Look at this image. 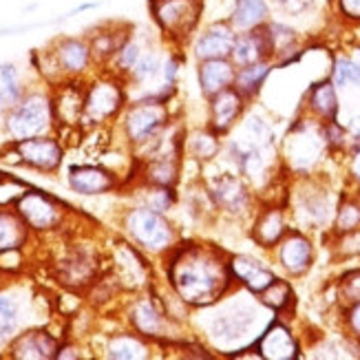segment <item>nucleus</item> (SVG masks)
Listing matches in <instances>:
<instances>
[{
    "label": "nucleus",
    "instance_id": "nucleus-11",
    "mask_svg": "<svg viewBox=\"0 0 360 360\" xmlns=\"http://www.w3.org/2000/svg\"><path fill=\"white\" fill-rule=\"evenodd\" d=\"M245 98L239 93L237 86H230L217 96L210 98V115H208V129L217 135H228L232 129H237L239 117L243 115Z\"/></svg>",
    "mask_w": 360,
    "mask_h": 360
},
{
    "label": "nucleus",
    "instance_id": "nucleus-25",
    "mask_svg": "<svg viewBox=\"0 0 360 360\" xmlns=\"http://www.w3.org/2000/svg\"><path fill=\"white\" fill-rule=\"evenodd\" d=\"M241 146L250 148H272L274 146V129L272 124L259 113H248L239 124V135L232 139Z\"/></svg>",
    "mask_w": 360,
    "mask_h": 360
},
{
    "label": "nucleus",
    "instance_id": "nucleus-46",
    "mask_svg": "<svg viewBox=\"0 0 360 360\" xmlns=\"http://www.w3.org/2000/svg\"><path fill=\"white\" fill-rule=\"evenodd\" d=\"M338 250L342 255H347V257H356L360 255V228L358 230H352V232H345V234H340V245Z\"/></svg>",
    "mask_w": 360,
    "mask_h": 360
},
{
    "label": "nucleus",
    "instance_id": "nucleus-1",
    "mask_svg": "<svg viewBox=\"0 0 360 360\" xmlns=\"http://www.w3.org/2000/svg\"><path fill=\"white\" fill-rule=\"evenodd\" d=\"M168 281L188 307H210L228 296L234 276L221 250L184 243L168 259Z\"/></svg>",
    "mask_w": 360,
    "mask_h": 360
},
{
    "label": "nucleus",
    "instance_id": "nucleus-8",
    "mask_svg": "<svg viewBox=\"0 0 360 360\" xmlns=\"http://www.w3.org/2000/svg\"><path fill=\"white\" fill-rule=\"evenodd\" d=\"M210 197L214 208L230 217H241L252 208V193L239 173H224L210 184Z\"/></svg>",
    "mask_w": 360,
    "mask_h": 360
},
{
    "label": "nucleus",
    "instance_id": "nucleus-26",
    "mask_svg": "<svg viewBox=\"0 0 360 360\" xmlns=\"http://www.w3.org/2000/svg\"><path fill=\"white\" fill-rule=\"evenodd\" d=\"M11 356L13 358H56L58 356V345L53 336L46 332H27L20 334L11 345Z\"/></svg>",
    "mask_w": 360,
    "mask_h": 360
},
{
    "label": "nucleus",
    "instance_id": "nucleus-16",
    "mask_svg": "<svg viewBox=\"0 0 360 360\" xmlns=\"http://www.w3.org/2000/svg\"><path fill=\"white\" fill-rule=\"evenodd\" d=\"M237 77V67L230 58H214L197 62V82L203 93V98H212L230 86H234Z\"/></svg>",
    "mask_w": 360,
    "mask_h": 360
},
{
    "label": "nucleus",
    "instance_id": "nucleus-15",
    "mask_svg": "<svg viewBox=\"0 0 360 360\" xmlns=\"http://www.w3.org/2000/svg\"><path fill=\"white\" fill-rule=\"evenodd\" d=\"M230 60L234 62V67L237 69L257 65V62H263V60H272V46H270L268 34H265V25L259 29H252V31L237 34Z\"/></svg>",
    "mask_w": 360,
    "mask_h": 360
},
{
    "label": "nucleus",
    "instance_id": "nucleus-28",
    "mask_svg": "<svg viewBox=\"0 0 360 360\" xmlns=\"http://www.w3.org/2000/svg\"><path fill=\"white\" fill-rule=\"evenodd\" d=\"M133 327L142 334V336H164L166 330V319H164V311L160 307H155L153 301H139L133 307Z\"/></svg>",
    "mask_w": 360,
    "mask_h": 360
},
{
    "label": "nucleus",
    "instance_id": "nucleus-13",
    "mask_svg": "<svg viewBox=\"0 0 360 360\" xmlns=\"http://www.w3.org/2000/svg\"><path fill=\"white\" fill-rule=\"evenodd\" d=\"M323 144L325 139L321 127L314 129L311 124H299L288 142V160L294 164L296 170H305L316 162Z\"/></svg>",
    "mask_w": 360,
    "mask_h": 360
},
{
    "label": "nucleus",
    "instance_id": "nucleus-50",
    "mask_svg": "<svg viewBox=\"0 0 360 360\" xmlns=\"http://www.w3.org/2000/svg\"><path fill=\"white\" fill-rule=\"evenodd\" d=\"M358 49H360V40H358Z\"/></svg>",
    "mask_w": 360,
    "mask_h": 360
},
{
    "label": "nucleus",
    "instance_id": "nucleus-5",
    "mask_svg": "<svg viewBox=\"0 0 360 360\" xmlns=\"http://www.w3.org/2000/svg\"><path fill=\"white\" fill-rule=\"evenodd\" d=\"M53 102L42 93H31L20 98V102L11 106L7 115V131L13 139L38 137L51 127Z\"/></svg>",
    "mask_w": 360,
    "mask_h": 360
},
{
    "label": "nucleus",
    "instance_id": "nucleus-42",
    "mask_svg": "<svg viewBox=\"0 0 360 360\" xmlns=\"http://www.w3.org/2000/svg\"><path fill=\"white\" fill-rule=\"evenodd\" d=\"M144 56V51H142V44H139L135 38H129L127 42L122 44V49L115 53V65H117V69L120 71H124V73H131V69L137 65V60Z\"/></svg>",
    "mask_w": 360,
    "mask_h": 360
},
{
    "label": "nucleus",
    "instance_id": "nucleus-36",
    "mask_svg": "<svg viewBox=\"0 0 360 360\" xmlns=\"http://www.w3.org/2000/svg\"><path fill=\"white\" fill-rule=\"evenodd\" d=\"M22 98V86H20V77L13 65L5 62L0 65V106H15Z\"/></svg>",
    "mask_w": 360,
    "mask_h": 360
},
{
    "label": "nucleus",
    "instance_id": "nucleus-35",
    "mask_svg": "<svg viewBox=\"0 0 360 360\" xmlns=\"http://www.w3.org/2000/svg\"><path fill=\"white\" fill-rule=\"evenodd\" d=\"M294 301V292H292V285L288 283V281L278 278L274 283H270L268 288H265L261 294H259V303L263 307H268L272 311H283L288 309V305Z\"/></svg>",
    "mask_w": 360,
    "mask_h": 360
},
{
    "label": "nucleus",
    "instance_id": "nucleus-14",
    "mask_svg": "<svg viewBox=\"0 0 360 360\" xmlns=\"http://www.w3.org/2000/svg\"><path fill=\"white\" fill-rule=\"evenodd\" d=\"M15 212L31 230H49L60 221V208L42 193H25L15 203Z\"/></svg>",
    "mask_w": 360,
    "mask_h": 360
},
{
    "label": "nucleus",
    "instance_id": "nucleus-49",
    "mask_svg": "<svg viewBox=\"0 0 360 360\" xmlns=\"http://www.w3.org/2000/svg\"><path fill=\"white\" fill-rule=\"evenodd\" d=\"M349 133L354 135V139L358 142V139H360V115L352 120V124H349Z\"/></svg>",
    "mask_w": 360,
    "mask_h": 360
},
{
    "label": "nucleus",
    "instance_id": "nucleus-21",
    "mask_svg": "<svg viewBox=\"0 0 360 360\" xmlns=\"http://www.w3.org/2000/svg\"><path fill=\"white\" fill-rule=\"evenodd\" d=\"M53 60H56V67L62 73L80 75L89 69L91 60H93L91 44L80 38H62L56 42Z\"/></svg>",
    "mask_w": 360,
    "mask_h": 360
},
{
    "label": "nucleus",
    "instance_id": "nucleus-27",
    "mask_svg": "<svg viewBox=\"0 0 360 360\" xmlns=\"http://www.w3.org/2000/svg\"><path fill=\"white\" fill-rule=\"evenodd\" d=\"M274 69H276V62H272V60H263V62H257V65L241 67V69H237L234 86L239 89V93L245 100L257 98Z\"/></svg>",
    "mask_w": 360,
    "mask_h": 360
},
{
    "label": "nucleus",
    "instance_id": "nucleus-51",
    "mask_svg": "<svg viewBox=\"0 0 360 360\" xmlns=\"http://www.w3.org/2000/svg\"><path fill=\"white\" fill-rule=\"evenodd\" d=\"M327 3H330V5H332V0H327Z\"/></svg>",
    "mask_w": 360,
    "mask_h": 360
},
{
    "label": "nucleus",
    "instance_id": "nucleus-47",
    "mask_svg": "<svg viewBox=\"0 0 360 360\" xmlns=\"http://www.w3.org/2000/svg\"><path fill=\"white\" fill-rule=\"evenodd\" d=\"M347 323H349V330L360 338V301L347 307Z\"/></svg>",
    "mask_w": 360,
    "mask_h": 360
},
{
    "label": "nucleus",
    "instance_id": "nucleus-24",
    "mask_svg": "<svg viewBox=\"0 0 360 360\" xmlns=\"http://www.w3.org/2000/svg\"><path fill=\"white\" fill-rule=\"evenodd\" d=\"M69 186L80 195H102L115 186V177L100 166H71Z\"/></svg>",
    "mask_w": 360,
    "mask_h": 360
},
{
    "label": "nucleus",
    "instance_id": "nucleus-17",
    "mask_svg": "<svg viewBox=\"0 0 360 360\" xmlns=\"http://www.w3.org/2000/svg\"><path fill=\"white\" fill-rule=\"evenodd\" d=\"M257 349L261 358L268 360H294L299 356V342L288 325L276 321L270 327H265L263 334L257 338Z\"/></svg>",
    "mask_w": 360,
    "mask_h": 360
},
{
    "label": "nucleus",
    "instance_id": "nucleus-41",
    "mask_svg": "<svg viewBox=\"0 0 360 360\" xmlns=\"http://www.w3.org/2000/svg\"><path fill=\"white\" fill-rule=\"evenodd\" d=\"M18 325V305L13 299L0 294V342L7 340Z\"/></svg>",
    "mask_w": 360,
    "mask_h": 360
},
{
    "label": "nucleus",
    "instance_id": "nucleus-44",
    "mask_svg": "<svg viewBox=\"0 0 360 360\" xmlns=\"http://www.w3.org/2000/svg\"><path fill=\"white\" fill-rule=\"evenodd\" d=\"M334 13L347 27H360V0H332Z\"/></svg>",
    "mask_w": 360,
    "mask_h": 360
},
{
    "label": "nucleus",
    "instance_id": "nucleus-19",
    "mask_svg": "<svg viewBox=\"0 0 360 360\" xmlns=\"http://www.w3.org/2000/svg\"><path fill=\"white\" fill-rule=\"evenodd\" d=\"M296 217L307 228H321L330 221L332 217V199L327 191L319 186L305 188L296 197Z\"/></svg>",
    "mask_w": 360,
    "mask_h": 360
},
{
    "label": "nucleus",
    "instance_id": "nucleus-2",
    "mask_svg": "<svg viewBox=\"0 0 360 360\" xmlns=\"http://www.w3.org/2000/svg\"><path fill=\"white\" fill-rule=\"evenodd\" d=\"M208 319V336L219 349L239 347L255 336L259 323V309L245 299L217 301Z\"/></svg>",
    "mask_w": 360,
    "mask_h": 360
},
{
    "label": "nucleus",
    "instance_id": "nucleus-33",
    "mask_svg": "<svg viewBox=\"0 0 360 360\" xmlns=\"http://www.w3.org/2000/svg\"><path fill=\"white\" fill-rule=\"evenodd\" d=\"M106 356L115 360H142L148 358V347L133 334H120L108 342Z\"/></svg>",
    "mask_w": 360,
    "mask_h": 360
},
{
    "label": "nucleus",
    "instance_id": "nucleus-9",
    "mask_svg": "<svg viewBox=\"0 0 360 360\" xmlns=\"http://www.w3.org/2000/svg\"><path fill=\"white\" fill-rule=\"evenodd\" d=\"M13 153L20 158L22 164L42 170V173H53L62 164V146L53 137H27V139H13Z\"/></svg>",
    "mask_w": 360,
    "mask_h": 360
},
{
    "label": "nucleus",
    "instance_id": "nucleus-12",
    "mask_svg": "<svg viewBox=\"0 0 360 360\" xmlns=\"http://www.w3.org/2000/svg\"><path fill=\"white\" fill-rule=\"evenodd\" d=\"M124 104L122 86L113 80L96 82L84 93V120L86 122H104L113 117Z\"/></svg>",
    "mask_w": 360,
    "mask_h": 360
},
{
    "label": "nucleus",
    "instance_id": "nucleus-32",
    "mask_svg": "<svg viewBox=\"0 0 360 360\" xmlns=\"http://www.w3.org/2000/svg\"><path fill=\"white\" fill-rule=\"evenodd\" d=\"M270 5L274 13L292 22V20L309 18L311 13H316L321 9V5H330V3L327 0H270Z\"/></svg>",
    "mask_w": 360,
    "mask_h": 360
},
{
    "label": "nucleus",
    "instance_id": "nucleus-18",
    "mask_svg": "<svg viewBox=\"0 0 360 360\" xmlns=\"http://www.w3.org/2000/svg\"><path fill=\"white\" fill-rule=\"evenodd\" d=\"M230 270H232L234 281H239L250 294H257V296L276 281V274L268 265L250 255H234L230 259Z\"/></svg>",
    "mask_w": 360,
    "mask_h": 360
},
{
    "label": "nucleus",
    "instance_id": "nucleus-37",
    "mask_svg": "<svg viewBox=\"0 0 360 360\" xmlns=\"http://www.w3.org/2000/svg\"><path fill=\"white\" fill-rule=\"evenodd\" d=\"M129 38L131 36L127 34V31H100V34L91 40V51L98 60L115 58V53L122 49V44Z\"/></svg>",
    "mask_w": 360,
    "mask_h": 360
},
{
    "label": "nucleus",
    "instance_id": "nucleus-6",
    "mask_svg": "<svg viewBox=\"0 0 360 360\" xmlns=\"http://www.w3.org/2000/svg\"><path fill=\"white\" fill-rule=\"evenodd\" d=\"M168 124V108L166 100L160 96H150L144 102H137L129 108L127 120H124V131L135 144H144L148 139L158 137V133Z\"/></svg>",
    "mask_w": 360,
    "mask_h": 360
},
{
    "label": "nucleus",
    "instance_id": "nucleus-3",
    "mask_svg": "<svg viewBox=\"0 0 360 360\" xmlns=\"http://www.w3.org/2000/svg\"><path fill=\"white\" fill-rule=\"evenodd\" d=\"M148 9L160 34L170 44L186 46L201 27L206 0H148Z\"/></svg>",
    "mask_w": 360,
    "mask_h": 360
},
{
    "label": "nucleus",
    "instance_id": "nucleus-20",
    "mask_svg": "<svg viewBox=\"0 0 360 360\" xmlns=\"http://www.w3.org/2000/svg\"><path fill=\"white\" fill-rule=\"evenodd\" d=\"M226 18L237 34H243V31H252L268 25L274 18V11L270 0H232Z\"/></svg>",
    "mask_w": 360,
    "mask_h": 360
},
{
    "label": "nucleus",
    "instance_id": "nucleus-23",
    "mask_svg": "<svg viewBox=\"0 0 360 360\" xmlns=\"http://www.w3.org/2000/svg\"><path fill=\"white\" fill-rule=\"evenodd\" d=\"M305 104L309 108V113L316 120L338 122V91H336V84L332 82L330 75L309 86Z\"/></svg>",
    "mask_w": 360,
    "mask_h": 360
},
{
    "label": "nucleus",
    "instance_id": "nucleus-30",
    "mask_svg": "<svg viewBox=\"0 0 360 360\" xmlns=\"http://www.w3.org/2000/svg\"><path fill=\"white\" fill-rule=\"evenodd\" d=\"M186 148L199 162H210L214 160L219 153H221V142H219V135L210 129H199L193 131L186 137Z\"/></svg>",
    "mask_w": 360,
    "mask_h": 360
},
{
    "label": "nucleus",
    "instance_id": "nucleus-45",
    "mask_svg": "<svg viewBox=\"0 0 360 360\" xmlns=\"http://www.w3.org/2000/svg\"><path fill=\"white\" fill-rule=\"evenodd\" d=\"M181 71V58L177 53H170L164 62H162V75H164V82L168 86H175L177 84V77Z\"/></svg>",
    "mask_w": 360,
    "mask_h": 360
},
{
    "label": "nucleus",
    "instance_id": "nucleus-40",
    "mask_svg": "<svg viewBox=\"0 0 360 360\" xmlns=\"http://www.w3.org/2000/svg\"><path fill=\"white\" fill-rule=\"evenodd\" d=\"M158 73H162V58L158 51H146L131 69V77L135 82H148Z\"/></svg>",
    "mask_w": 360,
    "mask_h": 360
},
{
    "label": "nucleus",
    "instance_id": "nucleus-34",
    "mask_svg": "<svg viewBox=\"0 0 360 360\" xmlns=\"http://www.w3.org/2000/svg\"><path fill=\"white\" fill-rule=\"evenodd\" d=\"M330 77L336 84V89L338 86H360V58H354V56L334 58Z\"/></svg>",
    "mask_w": 360,
    "mask_h": 360
},
{
    "label": "nucleus",
    "instance_id": "nucleus-31",
    "mask_svg": "<svg viewBox=\"0 0 360 360\" xmlns=\"http://www.w3.org/2000/svg\"><path fill=\"white\" fill-rule=\"evenodd\" d=\"M56 117L62 120L65 124H73L77 120H82L84 115V93L80 89L65 86V91L60 93V98L53 102Z\"/></svg>",
    "mask_w": 360,
    "mask_h": 360
},
{
    "label": "nucleus",
    "instance_id": "nucleus-7",
    "mask_svg": "<svg viewBox=\"0 0 360 360\" xmlns=\"http://www.w3.org/2000/svg\"><path fill=\"white\" fill-rule=\"evenodd\" d=\"M234 40H237V31H234L228 18L210 20L203 27H199L195 38L191 40V53L195 62L230 58Z\"/></svg>",
    "mask_w": 360,
    "mask_h": 360
},
{
    "label": "nucleus",
    "instance_id": "nucleus-22",
    "mask_svg": "<svg viewBox=\"0 0 360 360\" xmlns=\"http://www.w3.org/2000/svg\"><path fill=\"white\" fill-rule=\"evenodd\" d=\"M288 234V221H285V210L281 206L263 208L255 224H252V239L259 248L272 250L278 245V241Z\"/></svg>",
    "mask_w": 360,
    "mask_h": 360
},
{
    "label": "nucleus",
    "instance_id": "nucleus-10",
    "mask_svg": "<svg viewBox=\"0 0 360 360\" xmlns=\"http://www.w3.org/2000/svg\"><path fill=\"white\" fill-rule=\"evenodd\" d=\"M276 261L288 274L301 276L314 263V243H311L301 230H288V234L278 241Z\"/></svg>",
    "mask_w": 360,
    "mask_h": 360
},
{
    "label": "nucleus",
    "instance_id": "nucleus-29",
    "mask_svg": "<svg viewBox=\"0 0 360 360\" xmlns=\"http://www.w3.org/2000/svg\"><path fill=\"white\" fill-rule=\"evenodd\" d=\"M27 228L18 212L0 210V255L7 250H18L27 241Z\"/></svg>",
    "mask_w": 360,
    "mask_h": 360
},
{
    "label": "nucleus",
    "instance_id": "nucleus-38",
    "mask_svg": "<svg viewBox=\"0 0 360 360\" xmlns=\"http://www.w3.org/2000/svg\"><path fill=\"white\" fill-rule=\"evenodd\" d=\"M360 228V199H342L336 206V219H334V230L338 234H345Z\"/></svg>",
    "mask_w": 360,
    "mask_h": 360
},
{
    "label": "nucleus",
    "instance_id": "nucleus-39",
    "mask_svg": "<svg viewBox=\"0 0 360 360\" xmlns=\"http://www.w3.org/2000/svg\"><path fill=\"white\" fill-rule=\"evenodd\" d=\"M177 179H179V168H177L173 158L158 160L155 164H150V168H148V181L153 186L173 188L177 184Z\"/></svg>",
    "mask_w": 360,
    "mask_h": 360
},
{
    "label": "nucleus",
    "instance_id": "nucleus-4",
    "mask_svg": "<svg viewBox=\"0 0 360 360\" xmlns=\"http://www.w3.org/2000/svg\"><path fill=\"white\" fill-rule=\"evenodd\" d=\"M127 230L131 239L148 250V252H166L175 243V230L173 224L153 208H135L127 214Z\"/></svg>",
    "mask_w": 360,
    "mask_h": 360
},
{
    "label": "nucleus",
    "instance_id": "nucleus-43",
    "mask_svg": "<svg viewBox=\"0 0 360 360\" xmlns=\"http://www.w3.org/2000/svg\"><path fill=\"white\" fill-rule=\"evenodd\" d=\"M338 296H340V301L345 303L347 307H352V305H356L360 301V268L347 272L345 276L340 278Z\"/></svg>",
    "mask_w": 360,
    "mask_h": 360
},
{
    "label": "nucleus",
    "instance_id": "nucleus-48",
    "mask_svg": "<svg viewBox=\"0 0 360 360\" xmlns=\"http://www.w3.org/2000/svg\"><path fill=\"white\" fill-rule=\"evenodd\" d=\"M352 177L360 186V148L356 150V155L352 158Z\"/></svg>",
    "mask_w": 360,
    "mask_h": 360
}]
</instances>
